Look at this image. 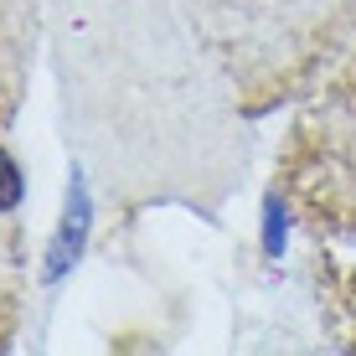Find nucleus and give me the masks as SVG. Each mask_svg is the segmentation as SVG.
I'll return each mask as SVG.
<instances>
[{
  "label": "nucleus",
  "instance_id": "nucleus-3",
  "mask_svg": "<svg viewBox=\"0 0 356 356\" xmlns=\"http://www.w3.org/2000/svg\"><path fill=\"white\" fill-rule=\"evenodd\" d=\"M264 248H268V253L284 248V217H279V207H274V202H268V232H264Z\"/></svg>",
  "mask_w": 356,
  "mask_h": 356
},
{
  "label": "nucleus",
  "instance_id": "nucleus-2",
  "mask_svg": "<svg viewBox=\"0 0 356 356\" xmlns=\"http://www.w3.org/2000/svg\"><path fill=\"white\" fill-rule=\"evenodd\" d=\"M16 202H21V176L10 165V155H0V212H10Z\"/></svg>",
  "mask_w": 356,
  "mask_h": 356
},
{
  "label": "nucleus",
  "instance_id": "nucleus-1",
  "mask_svg": "<svg viewBox=\"0 0 356 356\" xmlns=\"http://www.w3.org/2000/svg\"><path fill=\"white\" fill-rule=\"evenodd\" d=\"M83 232H88V191H83V181L72 176V186H67V222L63 232H57V248H52V268L47 274H63V268L78 259V248H83Z\"/></svg>",
  "mask_w": 356,
  "mask_h": 356
}]
</instances>
